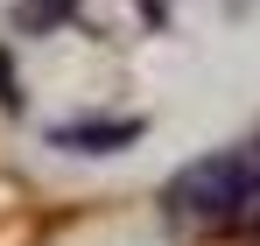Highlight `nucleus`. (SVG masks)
I'll return each mask as SVG.
<instances>
[{"instance_id":"obj_1","label":"nucleus","mask_w":260,"mask_h":246,"mask_svg":"<svg viewBox=\"0 0 260 246\" xmlns=\"http://www.w3.org/2000/svg\"><path fill=\"white\" fill-rule=\"evenodd\" d=\"M162 218L176 232H253L260 225V134L176 169L162 190Z\"/></svg>"},{"instance_id":"obj_2","label":"nucleus","mask_w":260,"mask_h":246,"mask_svg":"<svg viewBox=\"0 0 260 246\" xmlns=\"http://www.w3.org/2000/svg\"><path fill=\"white\" fill-rule=\"evenodd\" d=\"M49 141L71 148V155H113V148L141 141V120H78V127H56Z\"/></svg>"},{"instance_id":"obj_3","label":"nucleus","mask_w":260,"mask_h":246,"mask_svg":"<svg viewBox=\"0 0 260 246\" xmlns=\"http://www.w3.org/2000/svg\"><path fill=\"white\" fill-rule=\"evenodd\" d=\"M71 14H78V0H21V7H14L21 28H56V21H71Z\"/></svg>"}]
</instances>
